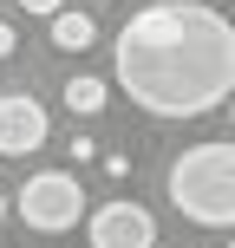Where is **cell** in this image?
Segmentation results:
<instances>
[{
	"label": "cell",
	"mask_w": 235,
	"mask_h": 248,
	"mask_svg": "<svg viewBox=\"0 0 235 248\" xmlns=\"http://www.w3.org/2000/svg\"><path fill=\"white\" fill-rule=\"evenodd\" d=\"M92 248H157V222L144 202H98L92 209Z\"/></svg>",
	"instance_id": "obj_5"
},
{
	"label": "cell",
	"mask_w": 235,
	"mask_h": 248,
	"mask_svg": "<svg viewBox=\"0 0 235 248\" xmlns=\"http://www.w3.org/2000/svg\"><path fill=\"white\" fill-rule=\"evenodd\" d=\"M26 13H39V20H52V13H59V0H20Z\"/></svg>",
	"instance_id": "obj_8"
},
{
	"label": "cell",
	"mask_w": 235,
	"mask_h": 248,
	"mask_svg": "<svg viewBox=\"0 0 235 248\" xmlns=\"http://www.w3.org/2000/svg\"><path fill=\"white\" fill-rule=\"evenodd\" d=\"M229 248H235V242H229Z\"/></svg>",
	"instance_id": "obj_13"
},
{
	"label": "cell",
	"mask_w": 235,
	"mask_h": 248,
	"mask_svg": "<svg viewBox=\"0 0 235 248\" xmlns=\"http://www.w3.org/2000/svg\"><path fill=\"white\" fill-rule=\"evenodd\" d=\"M0 222H7V189H0Z\"/></svg>",
	"instance_id": "obj_10"
},
{
	"label": "cell",
	"mask_w": 235,
	"mask_h": 248,
	"mask_svg": "<svg viewBox=\"0 0 235 248\" xmlns=\"http://www.w3.org/2000/svg\"><path fill=\"white\" fill-rule=\"evenodd\" d=\"M111 72L150 118H203L235 92V20L216 0H150L118 26Z\"/></svg>",
	"instance_id": "obj_1"
},
{
	"label": "cell",
	"mask_w": 235,
	"mask_h": 248,
	"mask_svg": "<svg viewBox=\"0 0 235 248\" xmlns=\"http://www.w3.org/2000/svg\"><path fill=\"white\" fill-rule=\"evenodd\" d=\"M92 39H98V20H92V13H78V7L52 13V46H59V52H85Z\"/></svg>",
	"instance_id": "obj_6"
},
{
	"label": "cell",
	"mask_w": 235,
	"mask_h": 248,
	"mask_svg": "<svg viewBox=\"0 0 235 248\" xmlns=\"http://www.w3.org/2000/svg\"><path fill=\"white\" fill-rule=\"evenodd\" d=\"M7 52H13V26L0 20V59H7Z\"/></svg>",
	"instance_id": "obj_9"
},
{
	"label": "cell",
	"mask_w": 235,
	"mask_h": 248,
	"mask_svg": "<svg viewBox=\"0 0 235 248\" xmlns=\"http://www.w3.org/2000/svg\"><path fill=\"white\" fill-rule=\"evenodd\" d=\"M65 105H72V118H98L105 111V78H92V72L65 78Z\"/></svg>",
	"instance_id": "obj_7"
},
{
	"label": "cell",
	"mask_w": 235,
	"mask_h": 248,
	"mask_svg": "<svg viewBox=\"0 0 235 248\" xmlns=\"http://www.w3.org/2000/svg\"><path fill=\"white\" fill-rule=\"evenodd\" d=\"M163 189L196 229H235V144H189L170 163Z\"/></svg>",
	"instance_id": "obj_2"
},
{
	"label": "cell",
	"mask_w": 235,
	"mask_h": 248,
	"mask_svg": "<svg viewBox=\"0 0 235 248\" xmlns=\"http://www.w3.org/2000/svg\"><path fill=\"white\" fill-rule=\"evenodd\" d=\"M222 105H229V118H235V92H229V98H222Z\"/></svg>",
	"instance_id": "obj_11"
},
{
	"label": "cell",
	"mask_w": 235,
	"mask_h": 248,
	"mask_svg": "<svg viewBox=\"0 0 235 248\" xmlns=\"http://www.w3.org/2000/svg\"><path fill=\"white\" fill-rule=\"evenodd\" d=\"M78 216H85V189H78V176H65V170L26 176V189H20V222H26V229L59 235V229H72Z\"/></svg>",
	"instance_id": "obj_3"
},
{
	"label": "cell",
	"mask_w": 235,
	"mask_h": 248,
	"mask_svg": "<svg viewBox=\"0 0 235 248\" xmlns=\"http://www.w3.org/2000/svg\"><path fill=\"white\" fill-rule=\"evenodd\" d=\"M216 7H222V0H216Z\"/></svg>",
	"instance_id": "obj_12"
},
{
	"label": "cell",
	"mask_w": 235,
	"mask_h": 248,
	"mask_svg": "<svg viewBox=\"0 0 235 248\" xmlns=\"http://www.w3.org/2000/svg\"><path fill=\"white\" fill-rule=\"evenodd\" d=\"M46 137H52L46 105L26 92H0V157H33Z\"/></svg>",
	"instance_id": "obj_4"
}]
</instances>
